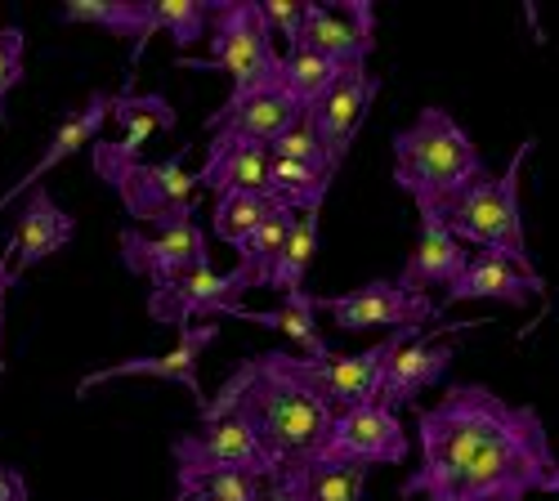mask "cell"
Returning <instances> with one entry per match:
<instances>
[{
  "mask_svg": "<svg viewBox=\"0 0 559 501\" xmlns=\"http://www.w3.org/2000/svg\"><path fill=\"white\" fill-rule=\"evenodd\" d=\"M112 121L121 126V140H99L90 148V157L104 162H139L144 144L153 140L157 130H175V108L166 104V95H134L126 85L117 104H112Z\"/></svg>",
  "mask_w": 559,
  "mask_h": 501,
  "instance_id": "cell-21",
  "label": "cell"
},
{
  "mask_svg": "<svg viewBox=\"0 0 559 501\" xmlns=\"http://www.w3.org/2000/svg\"><path fill=\"white\" fill-rule=\"evenodd\" d=\"M559 470L537 407L510 403L479 381H456L416 407V470L403 501H528Z\"/></svg>",
  "mask_w": 559,
  "mask_h": 501,
  "instance_id": "cell-1",
  "label": "cell"
},
{
  "mask_svg": "<svg viewBox=\"0 0 559 501\" xmlns=\"http://www.w3.org/2000/svg\"><path fill=\"white\" fill-rule=\"evenodd\" d=\"M542 492H559V470H555V475L546 479V488H542Z\"/></svg>",
  "mask_w": 559,
  "mask_h": 501,
  "instance_id": "cell-41",
  "label": "cell"
},
{
  "mask_svg": "<svg viewBox=\"0 0 559 501\" xmlns=\"http://www.w3.org/2000/svg\"><path fill=\"white\" fill-rule=\"evenodd\" d=\"M341 63H332V59H322V55H309V50H283V68H277V90L300 108V112H309V108H318L322 104V95L341 81Z\"/></svg>",
  "mask_w": 559,
  "mask_h": 501,
  "instance_id": "cell-28",
  "label": "cell"
},
{
  "mask_svg": "<svg viewBox=\"0 0 559 501\" xmlns=\"http://www.w3.org/2000/svg\"><path fill=\"white\" fill-rule=\"evenodd\" d=\"M322 362L328 358H305L292 349H264V354L238 362V372H228L219 394L206 398V407L198 417L202 421L242 417L273 457L277 475L296 470V466L318 457L332 426H336V407L328 394Z\"/></svg>",
  "mask_w": 559,
  "mask_h": 501,
  "instance_id": "cell-2",
  "label": "cell"
},
{
  "mask_svg": "<svg viewBox=\"0 0 559 501\" xmlns=\"http://www.w3.org/2000/svg\"><path fill=\"white\" fill-rule=\"evenodd\" d=\"M219 336L215 323H193V327H183L179 341L166 349V354H144V358H126L117 362V368H104V372H90L76 381V394H90V390H99L108 381H130V377H153V381H175L183 385L193 398H198V413L206 407V394H202V349H211Z\"/></svg>",
  "mask_w": 559,
  "mask_h": 501,
  "instance_id": "cell-12",
  "label": "cell"
},
{
  "mask_svg": "<svg viewBox=\"0 0 559 501\" xmlns=\"http://www.w3.org/2000/svg\"><path fill=\"white\" fill-rule=\"evenodd\" d=\"M336 184V170L328 166H305V162H277L269 157V179H264V193L273 202L292 206L296 215H309V211H322Z\"/></svg>",
  "mask_w": 559,
  "mask_h": 501,
  "instance_id": "cell-26",
  "label": "cell"
},
{
  "mask_svg": "<svg viewBox=\"0 0 559 501\" xmlns=\"http://www.w3.org/2000/svg\"><path fill=\"white\" fill-rule=\"evenodd\" d=\"M377 90H381L377 72L367 63H354L341 72V81L328 90V95H322V104L305 112V121L313 126V134L322 140V153H328V162L336 170L345 166V153L354 144V134L362 130V117H367L371 99H377Z\"/></svg>",
  "mask_w": 559,
  "mask_h": 501,
  "instance_id": "cell-14",
  "label": "cell"
},
{
  "mask_svg": "<svg viewBox=\"0 0 559 501\" xmlns=\"http://www.w3.org/2000/svg\"><path fill=\"white\" fill-rule=\"evenodd\" d=\"M0 501H27V479L14 466H0Z\"/></svg>",
  "mask_w": 559,
  "mask_h": 501,
  "instance_id": "cell-39",
  "label": "cell"
},
{
  "mask_svg": "<svg viewBox=\"0 0 559 501\" xmlns=\"http://www.w3.org/2000/svg\"><path fill=\"white\" fill-rule=\"evenodd\" d=\"M179 492H202L215 501H264L269 479L242 475V470H175Z\"/></svg>",
  "mask_w": 559,
  "mask_h": 501,
  "instance_id": "cell-32",
  "label": "cell"
},
{
  "mask_svg": "<svg viewBox=\"0 0 559 501\" xmlns=\"http://www.w3.org/2000/svg\"><path fill=\"white\" fill-rule=\"evenodd\" d=\"M533 148H537V140H524L515 148V157L506 162V170H497V175L488 170L479 184H471L443 211V219H448L456 242L497 251L506 260H515L528 278H542L537 264H533V251H528L524 206H520V175H524V162H528Z\"/></svg>",
  "mask_w": 559,
  "mask_h": 501,
  "instance_id": "cell-5",
  "label": "cell"
},
{
  "mask_svg": "<svg viewBox=\"0 0 559 501\" xmlns=\"http://www.w3.org/2000/svg\"><path fill=\"white\" fill-rule=\"evenodd\" d=\"M264 5V19H269V27L283 36V45H287V55L300 45V32H305V19H309V0H260Z\"/></svg>",
  "mask_w": 559,
  "mask_h": 501,
  "instance_id": "cell-36",
  "label": "cell"
},
{
  "mask_svg": "<svg viewBox=\"0 0 559 501\" xmlns=\"http://www.w3.org/2000/svg\"><path fill=\"white\" fill-rule=\"evenodd\" d=\"M170 457H175V470H242V475H260L269 484L277 479L273 457L242 417L202 421V430L179 434L170 443Z\"/></svg>",
  "mask_w": 559,
  "mask_h": 501,
  "instance_id": "cell-9",
  "label": "cell"
},
{
  "mask_svg": "<svg viewBox=\"0 0 559 501\" xmlns=\"http://www.w3.org/2000/svg\"><path fill=\"white\" fill-rule=\"evenodd\" d=\"M59 23H85V27L126 36V40H134V59L148 50L144 40L153 32H162L157 0H63Z\"/></svg>",
  "mask_w": 559,
  "mask_h": 501,
  "instance_id": "cell-23",
  "label": "cell"
},
{
  "mask_svg": "<svg viewBox=\"0 0 559 501\" xmlns=\"http://www.w3.org/2000/svg\"><path fill=\"white\" fill-rule=\"evenodd\" d=\"M277 479H292L305 501H362V488H367V470H358V466H318V462L283 470Z\"/></svg>",
  "mask_w": 559,
  "mask_h": 501,
  "instance_id": "cell-29",
  "label": "cell"
},
{
  "mask_svg": "<svg viewBox=\"0 0 559 501\" xmlns=\"http://www.w3.org/2000/svg\"><path fill=\"white\" fill-rule=\"evenodd\" d=\"M198 179H202V189L215 202L242 198V193H264L269 148L264 144H247V140H233V134H211V148H206V162H202Z\"/></svg>",
  "mask_w": 559,
  "mask_h": 501,
  "instance_id": "cell-18",
  "label": "cell"
},
{
  "mask_svg": "<svg viewBox=\"0 0 559 501\" xmlns=\"http://www.w3.org/2000/svg\"><path fill=\"white\" fill-rule=\"evenodd\" d=\"M296 211L292 206H283V202H273V211L264 215V224L255 229V238L238 251V273L247 278V287H264L269 291V283H273V269H277V255H283V247H287V238H292V229H296Z\"/></svg>",
  "mask_w": 559,
  "mask_h": 501,
  "instance_id": "cell-27",
  "label": "cell"
},
{
  "mask_svg": "<svg viewBox=\"0 0 559 501\" xmlns=\"http://www.w3.org/2000/svg\"><path fill=\"white\" fill-rule=\"evenodd\" d=\"M533 296H546V278H528V273L497 251L471 255L465 273L448 287L443 305H465V300H497V305H528Z\"/></svg>",
  "mask_w": 559,
  "mask_h": 501,
  "instance_id": "cell-20",
  "label": "cell"
},
{
  "mask_svg": "<svg viewBox=\"0 0 559 501\" xmlns=\"http://www.w3.org/2000/svg\"><path fill=\"white\" fill-rule=\"evenodd\" d=\"M112 104H117V95H108V90H95V95L85 99V108H81V112L63 117V121H59V130L50 134V144H45L40 162L19 179V184H14L5 198H0V211H5L10 202H19L23 193H36V189H40V179L50 175L59 162H68L72 153H81L85 144H99V130L112 121Z\"/></svg>",
  "mask_w": 559,
  "mask_h": 501,
  "instance_id": "cell-16",
  "label": "cell"
},
{
  "mask_svg": "<svg viewBox=\"0 0 559 501\" xmlns=\"http://www.w3.org/2000/svg\"><path fill=\"white\" fill-rule=\"evenodd\" d=\"M117 247H121V264L134 273V278H148L153 287H170L198 269H211V242H206V229L198 219L175 224L166 234L121 229Z\"/></svg>",
  "mask_w": 559,
  "mask_h": 501,
  "instance_id": "cell-10",
  "label": "cell"
},
{
  "mask_svg": "<svg viewBox=\"0 0 559 501\" xmlns=\"http://www.w3.org/2000/svg\"><path fill=\"white\" fill-rule=\"evenodd\" d=\"M313 313H318V296L296 291V296H283V305H273V309H247L242 300H233L215 318H238V323L273 327V332H283L292 345H300L305 358H332V345H328V336L318 332V318Z\"/></svg>",
  "mask_w": 559,
  "mask_h": 501,
  "instance_id": "cell-22",
  "label": "cell"
},
{
  "mask_svg": "<svg viewBox=\"0 0 559 501\" xmlns=\"http://www.w3.org/2000/svg\"><path fill=\"white\" fill-rule=\"evenodd\" d=\"M72 238H76V219L50 198V189L27 193L23 215H19L14 234H10V242H14V278L23 283L27 269H36L40 260H50L55 251H63Z\"/></svg>",
  "mask_w": 559,
  "mask_h": 501,
  "instance_id": "cell-19",
  "label": "cell"
},
{
  "mask_svg": "<svg viewBox=\"0 0 559 501\" xmlns=\"http://www.w3.org/2000/svg\"><path fill=\"white\" fill-rule=\"evenodd\" d=\"M27 76V32L23 27H0V121L5 104Z\"/></svg>",
  "mask_w": 559,
  "mask_h": 501,
  "instance_id": "cell-34",
  "label": "cell"
},
{
  "mask_svg": "<svg viewBox=\"0 0 559 501\" xmlns=\"http://www.w3.org/2000/svg\"><path fill=\"white\" fill-rule=\"evenodd\" d=\"M412 452V439L399 421V413L377 398V403H362V407H349V413L336 417L328 443L318 452V466H358V470H371V466H403Z\"/></svg>",
  "mask_w": 559,
  "mask_h": 501,
  "instance_id": "cell-8",
  "label": "cell"
},
{
  "mask_svg": "<svg viewBox=\"0 0 559 501\" xmlns=\"http://www.w3.org/2000/svg\"><path fill=\"white\" fill-rule=\"evenodd\" d=\"M179 68L193 72H224L233 81L228 99L215 112L238 108L264 90H277V68H283V50L273 45V27L264 19L260 0H215L211 19V55H179Z\"/></svg>",
  "mask_w": 559,
  "mask_h": 501,
  "instance_id": "cell-4",
  "label": "cell"
},
{
  "mask_svg": "<svg viewBox=\"0 0 559 501\" xmlns=\"http://www.w3.org/2000/svg\"><path fill=\"white\" fill-rule=\"evenodd\" d=\"M296 50H309V55H322L341 68H354V63H367L377 40L362 36L349 14H336V5H313L309 0V19H305V32H300V45Z\"/></svg>",
  "mask_w": 559,
  "mask_h": 501,
  "instance_id": "cell-25",
  "label": "cell"
},
{
  "mask_svg": "<svg viewBox=\"0 0 559 501\" xmlns=\"http://www.w3.org/2000/svg\"><path fill=\"white\" fill-rule=\"evenodd\" d=\"M14 242H5L0 251V372H5V296L14 291Z\"/></svg>",
  "mask_w": 559,
  "mask_h": 501,
  "instance_id": "cell-37",
  "label": "cell"
},
{
  "mask_svg": "<svg viewBox=\"0 0 559 501\" xmlns=\"http://www.w3.org/2000/svg\"><path fill=\"white\" fill-rule=\"evenodd\" d=\"M336 10H345L349 23H354L362 36L377 40V5H371V0H345V5H336Z\"/></svg>",
  "mask_w": 559,
  "mask_h": 501,
  "instance_id": "cell-38",
  "label": "cell"
},
{
  "mask_svg": "<svg viewBox=\"0 0 559 501\" xmlns=\"http://www.w3.org/2000/svg\"><path fill=\"white\" fill-rule=\"evenodd\" d=\"M394 184L416 211H448L465 189L488 175L484 153L448 108H421L412 126L394 130Z\"/></svg>",
  "mask_w": 559,
  "mask_h": 501,
  "instance_id": "cell-3",
  "label": "cell"
},
{
  "mask_svg": "<svg viewBox=\"0 0 559 501\" xmlns=\"http://www.w3.org/2000/svg\"><path fill=\"white\" fill-rule=\"evenodd\" d=\"M318 309L332 313V327L354 336V332H426L435 318L443 313L439 300H430L426 291H412L399 278H371L345 296H318Z\"/></svg>",
  "mask_w": 559,
  "mask_h": 501,
  "instance_id": "cell-7",
  "label": "cell"
},
{
  "mask_svg": "<svg viewBox=\"0 0 559 501\" xmlns=\"http://www.w3.org/2000/svg\"><path fill=\"white\" fill-rule=\"evenodd\" d=\"M269 211H273V198H269V193L228 198V202H215V211H211V229H215V238H219L224 247L242 251V247L255 238V229L264 224Z\"/></svg>",
  "mask_w": 559,
  "mask_h": 501,
  "instance_id": "cell-31",
  "label": "cell"
},
{
  "mask_svg": "<svg viewBox=\"0 0 559 501\" xmlns=\"http://www.w3.org/2000/svg\"><path fill=\"white\" fill-rule=\"evenodd\" d=\"M264 501H305V497H300V488L292 479H273L269 492H264Z\"/></svg>",
  "mask_w": 559,
  "mask_h": 501,
  "instance_id": "cell-40",
  "label": "cell"
},
{
  "mask_svg": "<svg viewBox=\"0 0 559 501\" xmlns=\"http://www.w3.org/2000/svg\"><path fill=\"white\" fill-rule=\"evenodd\" d=\"M305 112L283 95V90H264V95L228 108V112H211L206 130L211 134H233V140H247V144H273L277 134H287Z\"/></svg>",
  "mask_w": 559,
  "mask_h": 501,
  "instance_id": "cell-24",
  "label": "cell"
},
{
  "mask_svg": "<svg viewBox=\"0 0 559 501\" xmlns=\"http://www.w3.org/2000/svg\"><path fill=\"white\" fill-rule=\"evenodd\" d=\"M157 19H162V32L189 50L202 36H211V19H215V0H157Z\"/></svg>",
  "mask_w": 559,
  "mask_h": 501,
  "instance_id": "cell-33",
  "label": "cell"
},
{
  "mask_svg": "<svg viewBox=\"0 0 559 501\" xmlns=\"http://www.w3.org/2000/svg\"><path fill=\"white\" fill-rule=\"evenodd\" d=\"M416 215H421V238H416V251L407 255L399 283L412 291H430V287L448 291L465 273V264H471V251L452 238L443 211H416Z\"/></svg>",
  "mask_w": 559,
  "mask_h": 501,
  "instance_id": "cell-17",
  "label": "cell"
},
{
  "mask_svg": "<svg viewBox=\"0 0 559 501\" xmlns=\"http://www.w3.org/2000/svg\"><path fill=\"white\" fill-rule=\"evenodd\" d=\"M251 287H247V278L238 269H228V273H219L215 264L211 269H198V273H189V278H179V283H170V287H153L148 291V318L157 327H193V323H211V318L224 309V305H233V296H247Z\"/></svg>",
  "mask_w": 559,
  "mask_h": 501,
  "instance_id": "cell-13",
  "label": "cell"
},
{
  "mask_svg": "<svg viewBox=\"0 0 559 501\" xmlns=\"http://www.w3.org/2000/svg\"><path fill=\"white\" fill-rule=\"evenodd\" d=\"M183 153H193V148H179L166 162H144V157L139 162H104V157H90V170H95L121 198V206L134 224H157V234H166V229H175V224L198 219L202 179L183 170Z\"/></svg>",
  "mask_w": 559,
  "mask_h": 501,
  "instance_id": "cell-6",
  "label": "cell"
},
{
  "mask_svg": "<svg viewBox=\"0 0 559 501\" xmlns=\"http://www.w3.org/2000/svg\"><path fill=\"white\" fill-rule=\"evenodd\" d=\"M421 332H390L381 345H367L358 354H336L322 362V377H328V394H332V407L336 417L349 413V407H362V403H377L381 394V377H385V362Z\"/></svg>",
  "mask_w": 559,
  "mask_h": 501,
  "instance_id": "cell-15",
  "label": "cell"
},
{
  "mask_svg": "<svg viewBox=\"0 0 559 501\" xmlns=\"http://www.w3.org/2000/svg\"><path fill=\"white\" fill-rule=\"evenodd\" d=\"M318 224H322V211H309L296 219V229L283 247V255H277V269H273V283L269 291H283V296H296L305 291V273L318 255Z\"/></svg>",
  "mask_w": 559,
  "mask_h": 501,
  "instance_id": "cell-30",
  "label": "cell"
},
{
  "mask_svg": "<svg viewBox=\"0 0 559 501\" xmlns=\"http://www.w3.org/2000/svg\"><path fill=\"white\" fill-rule=\"evenodd\" d=\"M269 157H277V162H305V166H328V170H336L332 162H328V153H322V140L313 134V126L300 117L287 134H277V140L269 144Z\"/></svg>",
  "mask_w": 559,
  "mask_h": 501,
  "instance_id": "cell-35",
  "label": "cell"
},
{
  "mask_svg": "<svg viewBox=\"0 0 559 501\" xmlns=\"http://www.w3.org/2000/svg\"><path fill=\"white\" fill-rule=\"evenodd\" d=\"M479 323H452V327H426L421 336H412L390 362H385V377H381V403L390 407V413H403V407H412L416 413V398H421L430 385H439L452 368V341H443L448 332H475Z\"/></svg>",
  "mask_w": 559,
  "mask_h": 501,
  "instance_id": "cell-11",
  "label": "cell"
}]
</instances>
